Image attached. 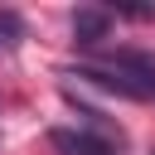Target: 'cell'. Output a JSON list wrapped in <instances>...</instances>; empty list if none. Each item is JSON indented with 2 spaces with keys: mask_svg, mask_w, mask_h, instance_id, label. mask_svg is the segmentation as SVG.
<instances>
[{
  "mask_svg": "<svg viewBox=\"0 0 155 155\" xmlns=\"http://www.w3.org/2000/svg\"><path fill=\"white\" fill-rule=\"evenodd\" d=\"M19 39H24V19L15 10H0V48H15Z\"/></svg>",
  "mask_w": 155,
  "mask_h": 155,
  "instance_id": "3",
  "label": "cell"
},
{
  "mask_svg": "<svg viewBox=\"0 0 155 155\" xmlns=\"http://www.w3.org/2000/svg\"><path fill=\"white\" fill-rule=\"evenodd\" d=\"M48 145H53L58 155H116V150H121L116 140H107V136H97V131H78V126H53V131H48Z\"/></svg>",
  "mask_w": 155,
  "mask_h": 155,
  "instance_id": "1",
  "label": "cell"
},
{
  "mask_svg": "<svg viewBox=\"0 0 155 155\" xmlns=\"http://www.w3.org/2000/svg\"><path fill=\"white\" fill-rule=\"evenodd\" d=\"M111 10L107 5H82V10H73V44H82V48H97L107 34H111Z\"/></svg>",
  "mask_w": 155,
  "mask_h": 155,
  "instance_id": "2",
  "label": "cell"
}]
</instances>
